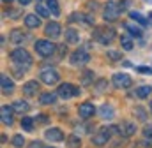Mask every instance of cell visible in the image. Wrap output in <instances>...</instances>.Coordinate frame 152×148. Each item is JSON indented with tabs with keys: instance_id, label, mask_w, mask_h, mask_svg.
I'll return each instance as SVG.
<instances>
[{
	"instance_id": "obj_1",
	"label": "cell",
	"mask_w": 152,
	"mask_h": 148,
	"mask_svg": "<svg viewBox=\"0 0 152 148\" xmlns=\"http://www.w3.org/2000/svg\"><path fill=\"white\" fill-rule=\"evenodd\" d=\"M11 60H12L16 65H20L21 69H28V67L32 65V57H30V53H28L25 48H16V49L11 53Z\"/></svg>"
},
{
	"instance_id": "obj_2",
	"label": "cell",
	"mask_w": 152,
	"mask_h": 148,
	"mask_svg": "<svg viewBox=\"0 0 152 148\" xmlns=\"http://www.w3.org/2000/svg\"><path fill=\"white\" fill-rule=\"evenodd\" d=\"M36 51H37L41 57H51L53 53H55V44L53 42H50V41H46V39H39L36 41Z\"/></svg>"
},
{
	"instance_id": "obj_3",
	"label": "cell",
	"mask_w": 152,
	"mask_h": 148,
	"mask_svg": "<svg viewBox=\"0 0 152 148\" xmlns=\"http://www.w3.org/2000/svg\"><path fill=\"white\" fill-rule=\"evenodd\" d=\"M120 12H122V7H118L117 4L110 2V4H106V7H104V11H103V16H104L106 21H115V20L120 16Z\"/></svg>"
},
{
	"instance_id": "obj_4",
	"label": "cell",
	"mask_w": 152,
	"mask_h": 148,
	"mask_svg": "<svg viewBox=\"0 0 152 148\" xmlns=\"http://www.w3.org/2000/svg\"><path fill=\"white\" fill-rule=\"evenodd\" d=\"M57 94H58V97H62V99H69V97L80 95V90L76 88L75 85H71V83H62V85L58 86Z\"/></svg>"
},
{
	"instance_id": "obj_5",
	"label": "cell",
	"mask_w": 152,
	"mask_h": 148,
	"mask_svg": "<svg viewBox=\"0 0 152 148\" xmlns=\"http://www.w3.org/2000/svg\"><path fill=\"white\" fill-rule=\"evenodd\" d=\"M39 78H41V81L46 83V85H55V83L60 79V76H58V73H57L55 69H44V71H41Z\"/></svg>"
},
{
	"instance_id": "obj_6",
	"label": "cell",
	"mask_w": 152,
	"mask_h": 148,
	"mask_svg": "<svg viewBox=\"0 0 152 148\" xmlns=\"http://www.w3.org/2000/svg\"><path fill=\"white\" fill-rule=\"evenodd\" d=\"M113 85L117 88H129V86L133 85V79H131V76H127V74L117 73V74H113Z\"/></svg>"
},
{
	"instance_id": "obj_7",
	"label": "cell",
	"mask_w": 152,
	"mask_h": 148,
	"mask_svg": "<svg viewBox=\"0 0 152 148\" xmlns=\"http://www.w3.org/2000/svg\"><path fill=\"white\" fill-rule=\"evenodd\" d=\"M110 131H112V129H101L99 132H96V134L92 136V143H94L96 147H103V145H106L108 139H110Z\"/></svg>"
},
{
	"instance_id": "obj_8",
	"label": "cell",
	"mask_w": 152,
	"mask_h": 148,
	"mask_svg": "<svg viewBox=\"0 0 152 148\" xmlns=\"http://www.w3.org/2000/svg\"><path fill=\"white\" fill-rule=\"evenodd\" d=\"M88 60H90V57H88V53L85 49H76L71 55V64L73 65H85Z\"/></svg>"
},
{
	"instance_id": "obj_9",
	"label": "cell",
	"mask_w": 152,
	"mask_h": 148,
	"mask_svg": "<svg viewBox=\"0 0 152 148\" xmlns=\"http://www.w3.org/2000/svg\"><path fill=\"white\" fill-rule=\"evenodd\" d=\"M44 138H46L48 141L57 143V141H62V139H64V132H62L60 129H57V127H51V129H48V131L44 132Z\"/></svg>"
},
{
	"instance_id": "obj_10",
	"label": "cell",
	"mask_w": 152,
	"mask_h": 148,
	"mask_svg": "<svg viewBox=\"0 0 152 148\" xmlns=\"http://www.w3.org/2000/svg\"><path fill=\"white\" fill-rule=\"evenodd\" d=\"M94 113H96V108H94L92 102H83V104H80V108H78V115H80L81 118H90Z\"/></svg>"
},
{
	"instance_id": "obj_11",
	"label": "cell",
	"mask_w": 152,
	"mask_h": 148,
	"mask_svg": "<svg viewBox=\"0 0 152 148\" xmlns=\"http://www.w3.org/2000/svg\"><path fill=\"white\" fill-rule=\"evenodd\" d=\"M0 86H2V92L7 94V95L14 92V83L9 79L7 74H2V76H0Z\"/></svg>"
},
{
	"instance_id": "obj_12",
	"label": "cell",
	"mask_w": 152,
	"mask_h": 148,
	"mask_svg": "<svg viewBox=\"0 0 152 148\" xmlns=\"http://www.w3.org/2000/svg\"><path fill=\"white\" fill-rule=\"evenodd\" d=\"M60 34H62V27H60L58 23L51 21V23H48V25H46V36H48V37L57 39V37H60Z\"/></svg>"
},
{
	"instance_id": "obj_13",
	"label": "cell",
	"mask_w": 152,
	"mask_h": 148,
	"mask_svg": "<svg viewBox=\"0 0 152 148\" xmlns=\"http://www.w3.org/2000/svg\"><path fill=\"white\" fill-rule=\"evenodd\" d=\"M12 106H11V108H9V106H2V108H0V115H2V122H4V123H5V125H12V122H14V120H12Z\"/></svg>"
},
{
	"instance_id": "obj_14",
	"label": "cell",
	"mask_w": 152,
	"mask_h": 148,
	"mask_svg": "<svg viewBox=\"0 0 152 148\" xmlns=\"http://www.w3.org/2000/svg\"><path fill=\"white\" fill-rule=\"evenodd\" d=\"M39 90V83L37 81H27L25 85H23V94L25 95H28V97H32V95H36Z\"/></svg>"
},
{
	"instance_id": "obj_15",
	"label": "cell",
	"mask_w": 152,
	"mask_h": 148,
	"mask_svg": "<svg viewBox=\"0 0 152 148\" xmlns=\"http://www.w3.org/2000/svg\"><path fill=\"white\" fill-rule=\"evenodd\" d=\"M118 131H120L122 136L129 138V136H133V134L136 132V127H134V123H131V122H124V123L118 127Z\"/></svg>"
},
{
	"instance_id": "obj_16",
	"label": "cell",
	"mask_w": 152,
	"mask_h": 148,
	"mask_svg": "<svg viewBox=\"0 0 152 148\" xmlns=\"http://www.w3.org/2000/svg\"><path fill=\"white\" fill-rule=\"evenodd\" d=\"M57 95H58V94L46 92V94H42V95L39 97V101H41V104H46V106H50V104H55V102H57Z\"/></svg>"
},
{
	"instance_id": "obj_17",
	"label": "cell",
	"mask_w": 152,
	"mask_h": 148,
	"mask_svg": "<svg viewBox=\"0 0 152 148\" xmlns=\"http://www.w3.org/2000/svg\"><path fill=\"white\" fill-rule=\"evenodd\" d=\"M25 25L28 28H37L39 25H41V20H39L37 14H27L25 16Z\"/></svg>"
},
{
	"instance_id": "obj_18",
	"label": "cell",
	"mask_w": 152,
	"mask_h": 148,
	"mask_svg": "<svg viewBox=\"0 0 152 148\" xmlns=\"http://www.w3.org/2000/svg\"><path fill=\"white\" fill-rule=\"evenodd\" d=\"M97 37H99V41H101L103 44H110L115 37V32L113 30H101V32L97 34Z\"/></svg>"
},
{
	"instance_id": "obj_19",
	"label": "cell",
	"mask_w": 152,
	"mask_h": 148,
	"mask_svg": "<svg viewBox=\"0 0 152 148\" xmlns=\"http://www.w3.org/2000/svg\"><path fill=\"white\" fill-rule=\"evenodd\" d=\"M99 115H101L103 118H106V120H112L115 116V111L110 104H103V106L99 108Z\"/></svg>"
},
{
	"instance_id": "obj_20",
	"label": "cell",
	"mask_w": 152,
	"mask_h": 148,
	"mask_svg": "<svg viewBox=\"0 0 152 148\" xmlns=\"http://www.w3.org/2000/svg\"><path fill=\"white\" fill-rule=\"evenodd\" d=\"M64 36L67 39V42H71V44H78V41H80V34H78V30H75V28H67Z\"/></svg>"
},
{
	"instance_id": "obj_21",
	"label": "cell",
	"mask_w": 152,
	"mask_h": 148,
	"mask_svg": "<svg viewBox=\"0 0 152 148\" xmlns=\"http://www.w3.org/2000/svg\"><path fill=\"white\" fill-rule=\"evenodd\" d=\"M12 110L16 111V113H20V115H21V113H27V111L30 110V106H28L25 101H16V102L12 104Z\"/></svg>"
},
{
	"instance_id": "obj_22",
	"label": "cell",
	"mask_w": 152,
	"mask_h": 148,
	"mask_svg": "<svg viewBox=\"0 0 152 148\" xmlns=\"http://www.w3.org/2000/svg\"><path fill=\"white\" fill-rule=\"evenodd\" d=\"M151 92H152V86H149V85H142V86H138L136 95H138L140 99H147V97L151 95Z\"/></svg>"
},
{
	"instance_id": "obj_23",
	"label": "cell",
	"mask_w": 152,
	"mask_h": 148,
	"mask_svg": "<svg viewBox=\"0 0 152 148\" xmlns=\"http://www.w3.org/2000/svg\"><path fill=\"white\" fill-rule=\"evenodd\" d=\"M11 41H12L14 44H21V42L25 41V32H21V30H12V32H11Z\"/></svg>"
},
{
	"instance_id": "obj_24",
	"label": "cell",
	"mask_w": 152,
	"mask_h": 148,
	"mask_svg": "<svg viewBox=\"0 0 152 148\" xmlns=\"http://www.w3.org/2000/svg\"><path fill=\"white\" fill-rule=\"evenodd\" d=\"M46 5H48V9L51 11L53 16H60V7H58V2L57 0H48Z\"/></svg>"
},
{
	"instance_id": "obj_25",
	"label": "cell",
	"mask_w": 152,
	"mask_h": 148,
	"mask_svg": "<svg viewBox=\"0 0 152 148\" xmlns=\"http://www.w3.org/2000/svg\"><path fill=\"white\" fill-rule=\"evenodd\" d=\"M126 30H127L133 37H142V28H140V27H136V25L127 23V25H126Z\"/></svg>"
},
{
	"instance_id": "obj_26",
	"label": "cell",
	"mask_w": 152,
	"mask_h": 148,
	"mask_svg": "<svg viewBox=\"0 0 152 148\" xmlns=\"http://www.w3.org/2000/svg\"><path fill=\"white\" fill-rule=\"evenodd\" d=\"M67 147L69 148H80L81 147V141H80V138H78L76 134H71V136L67 138Z\"/></svg>"
},
{
	"instance_id": "obj_27",
	"label": "cell",
	"mask_w": 152,
	"mask_h": 148,
	"mask_svg": "<svg viewBox=\"0 0 152 148\" xmlns=\"http://www.w3.org/2000/svg\"><path fill=\"white\" fill-rule=\"evenodd\" d=\"M120 44H122V48H124L126 51H131V49H133V41L127 36H120Z\"/></svg>"
},
{
	"instance_id": "obj_28",
	"label": "cell",
	"mask_w": 152,
	"mask_h": 148,
	"mask_svg": "<svg viewBox=\"0 0 152 148\" xmlns=\"http://www.w3.org/2000/svg\"><path fill=\"white\" fill-rule=\"evenodd\" d=\"M129 16H131V20H134L136 23H140V25H147V18L145 16H142L140 12H129Z\"/></svg>"
},
{
	"instance_id": "obj_29",
	"label": "cell",
	"mask_w": 152,
	"mask_h": 148,
	"mask_svg": "<svg viewBox=\"0 0 152 148\" xmlns=\"http://www.w3.org/2000/svg\"><path fill=\"white\" fill-rule=\"evenodd\" d=\"M21 127L28 132V131H32L34 129V118H28V116H25V118H21Z\"/></svg>"
},
{
	"instance_id": "obj_30",
	"label": "cell",
	"mask_w": 152,
	"mask_h": 148,
	"mask_svg": "<svg viewBox=\"0 0 152 148\" xmlns=\"http://www.w3.org/2000/svg\"><path fill=\"white\" fill-rule=\"evenodd\" d=\"M36 11H37L39 16H42V18H48V16H50V12H51L46 5H36Z\"/></svg>"
},
{
	"instance_id": "obj_31",
	"label": "cell",
	"mask_w": 152,
	"mask_h": 148,
	"mask_svg": "<svg viewBox=\"0 0 152 148\" xmlns=\"http://www.w3.org/2000/svg\"><path fill=\"white\" fill-rule=\"evenodd\" d=\"M12 145H14L16 148H21L23 145H25V139H23V136H20V134H18V136H14V138H12Z\"/></svg>"
},
{
	"instance_id": "obj_32",
	"label": "cell",
	"mask_w": 152,
	"mask_h": 148,
	"mask_svg": "<svg viewBox=\"0 0 152 148\" xmlns=\"http://www.w3.org/2000/svg\"><path fill=\"white\" fill-rule=\"evenodd\" d=\"M134 115L138 116V120H142V122H145L147 120V113L142 110V108H134Z\"/></svg>"
},
{
	"instance_id": "obj_33",
	"label": "cell",
	"mask_w": 152,
	"mask_h": 148,
	"mask_svg": "<svg viewBox=\"0 0 152 148\" xmlns=\"http://www.w3.org/2000/svg\"><path fill=\"white\" fill-rule=\"evenodd\" d=\"M143 136L149 138L152 141V125H145V127H143Z\"/></svg>"
},
{
	"instance_id": "obj_34",
	"label": "cell",
	"mask_w": 152,
	"mask_h": 148,
	"mask_svg": "<svg viewBox=\"0 0 152 148\" xmlns=\"http://www.w3.org/2000/svg\"><path fill=\"white\" fill-rule=\"evenodd\" d=\"M106 55H108V58H112V60H120V51H112V49H110Z\"/></svg>"
},
{
	"instance_id": "obj_35",
	"label": "cell",
	"mask_w": 152,
	"mask_h": 148,
	"mask_svg": "<svg viewBox=\"0 0 152 148\" xmlns=\"http://www.w3.org/2000/svg\"><path fill=\"white\" fill-rule=\"evenodd\" d=\"M92 76H94V73L87 71V73L83 74V83H85V85H88V83H90V79H92Z\"/></svg>"
},
{
	"instance_id": "obj_36",
	"label": "cell",
	"mask_w": 152,
	"mask_h": 148,
	"mask_svg": "<svg viewBox=\"0 0 152 148\" xmlns=\"http://www.w3.org/2000/svg\"><path fill=\"white\" fill-rule=\"evenodd\" d=\"M104 86H108V83H106V79H101V81L97 83V90H99V92H103V88H104Z\"/></svg>"
},
{
	"instance_id": "obj_37",
	"label": "cell",
	"mask_w": 152,
	"mask_h": 148,
	"mask_svg": "<svg viewBox=\"0 0 152 148\" xmlns=\"http://www.w3.org/2000/svg\"><path fill=\"white\" fill-rule=\"evenodd\" d=\"M138 71L140 73H152V69H149V67H138Z\"/></svg>"
},
{
	"instance_id": "obj_38",
	"label": "cell",
	"mask_w": 152,
	"mask_h": 148,
	"mask_svg": "<svg viewBox=\"0 0 152 148\" xmlns=\"http://www.w3.org/2000/svg\"><path fill=\"white\" fill-rule=\"evenodd\" d=\"M18 4L23 7V5H28V4H30V0H18Z\"/></svg>"
},
{
	"instance_id": "obj_39",
	"label": "cell",
	"mask_w": 152,
	"mask_h": 148,
	"mask_svg": "<svg viewBox=\"0 0 152 148\" xmlns=\"http://www.w3.org/2000/svg\"><path fill=\"white\" fill-rule=\"evenodd\" d=\"M85 20H87V23H90V25H94V18H92V16H85Z\"/></svg>"
},
{
	"instance_id": "obj_40",
	"label": "cell",
	"mask_w": 152,
	"mask_h": 148,
	"mask_svg": "<svg viewBox=\"0 0 152 148\" xmlns=\"http://www.w3.org/2000/svg\"><path fill=\"white\" fill-rule=\"evenodd\" d=\"M32 148H42V145H41L39 141H34V143H32Z\"/></svg>"
},
{
	"instance_id": "obj_41",
	"label": "cell",
	"mask_w": 152,
	"mask_h": 148,
	"mask_svg": "<svg viewBox=\"0 0 152 148\" xmlns=\"http://www.w3.org/2000/svg\"><path fill=\"white\" fill-rule=\"evenodd\" d=\"M39 122H41V123H44V122H46V116H44V115H41V116H39Z\"/></svg>"
},
{
	"instance_id": "obj_42",
	"label": "cell",
	"mask_w": 152,
	"mask_h": 148,
	"mask_svg": "<svg viewBox=\"0 0 152 148\" xmlns=\"http://www.w3.org/2000/svg\"><path fill=\"white\" fill-rule=\"evenodd\" d=\"M4 2H5V4H11V2H12V0H4Z\"/></svg>"
},
{
	"instance_id": "obj_43",
	"label": "cell",
	"mask_w": 152,
	"mask_h": 148,
	"mask_svg": "<svg viewBox=\"0 0 152 148\" xmlns=\"http://www.w3.org/2000/svg\"><path fill=\"white\" fill-rule=\"evenodd\" d=\"M151 111H152V102H151Z\"/></svg>"
},
{
	"instance_id": "obj_44",
	"label": "cell",
	"mask_w": 152,
	"mask_h": 148,
	"mask_svg": "<svg viewBox=\"0 0 152 148\" xmlns=\"http://www.w3.org/2000/svg\"><path fill=\"white\" fill-rule=\"evenodd\" d=\"M151 20H152V14H151Z\"/></svg>"
},
{
	"instance_id": "obj_45",
	"label": "cell",
	"mask_w": 152,
	"mask_h": 148,
	"mask_svg": "<svg viewBox=\"0 0 152 148\" xmlns=\"http://www.w3.org/2000/svg\"><path fill=\"white\" fill-rule=\"evenodd\" d=\"M149 2H151V0H149Z\"/></svg>"
},
{
	"instance_id": "obj_46",
	"label": "cell",
	"mask_w": 152,
	"mask_h": 148,
	"mask_svg": "<svg viewBox=\"0 0 152 148\" xmlns=\"http://www.w3.org/2000/svg\"><path fill=\"white\" fill-rule=\"evenodd\" d=\"M37 2H39V0H37Z\"/></svg>"
}]
</instances>
